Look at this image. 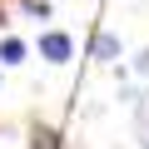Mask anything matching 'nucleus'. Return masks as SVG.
I'll use <instances>...</instances> for the list:
<instances>
[{
  "label": "nucleus",
  "instance_id": "3",
  "mask_svg": "<svg viewBox=\"0 0 149 149\" xmlns=\"http://www.w3.org/2000/svg\"><path fill=\"white\" fill-rule=\"evenodd\" d=\"M25 60V45L20 40H0V65H20Z\"/></svg>",
  "mask_w": 149,
  "mask_h": 149
},
{
  "label": "nucleus",
  "instance_id": "4",
  "mask_svg": "<svg viewBox=\"0 0 149 149\" xmlns=\"http://www.w3.org/2000/svg\"><path fill=\"white\" fill-rule=\"evenodd\" d=\"M30 149H60V134L40 124V129H35V139H30Z\"/></svg>",
  "mask_w": 149,
  "mask_h": 149
},
{
  "label": "nucleus",
  "instance_id": "2",
  "mask_svg": "<svg viewBox=\"0 0 149 149\" xmlns=\"http://www.w3.org/2000/svg\"><path fill=\"white\" fill-rule=\"evenodd\" d=\"M95 60H119V35H95Z\"/></svg>",
  "mask_w": 149,
  "mask_h": 149
},
{
  "label": "nucleus",
  "instance_id": "1",
  "mask_svg": "<svg viewBox=\"0 0 149 149\" xmlns=\"http://www.w3.org/2000/svg\"><path fill=\"white\" fill-rule=\"evenodd\" d=\"M70 50H74V45H70V35H60V30L40 35V55H45L50 65H65V60H70Z\"/></svg>",
  "mask_w": 149,
  "mask_h": 149
},
{
  "label": "nucleus",
  "instance_id": "5",
  "mask_svg": "<svg viewBox=\"0 0 149 149\" xmlns=\"http://www.w3.org/2000/svg\"><path fill=\"white\" fill-rule=\"evenodd\" d=\"M134 70H139V74H149V50H144V55L134 60Z\"/></svg>",
  "mask_w": 149,
  "mask_h": 149
}]
</instances>
